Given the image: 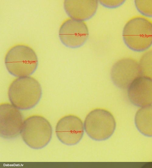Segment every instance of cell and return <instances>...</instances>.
<instances>
[{
	"label": "cell",
	"instance_id": "obj_1",
	"mask_svg": "<svg viewBox=\"0 0 152 168\" xmlns=\"http://www.w3.org/2000/svg\"><path fill=\"white\" fill-rule=\"evenodd\" d=\"M42 90L38 82L32 77H19L10 85L8 97L12 104L19 109L26 110L34 107L41 98Z\"/></svg>",
	"mask_w": 152,
	"mask_h": 168
},
{
	"label": "cell",
	"instance_id": "obj_2",
	"mask_svg": "<svg viewBox=\"0 0 152 168\" xmlns=\"http://www.w3.org/2000/svg\"><path fill=\"white\" fill-rule=\"evenodd\" d=\"M122 36L130 49L137 52L146 50L152 45V21L142 16L133 17L125 25Z\"/></svg>",
	"mask_w": 152,
	"mask_h": 168
},
{
	"label": "cell",
	"instance_id": "obj_3",
	"mask_svg": "<svg viewBox=\"0 0 152 168\" xmlns=\"http://www.w3.org/2000/svg\"><path fill=\"white\" fill-rule=\"evenodd\" d=\"M5 64L10 74L19 77L32 74L37 68L38 60L36 53L30 47L19 45L12 47L7 52Z\"/></svg>",
	"mask_w": 152,
	"mask_h": 168
},
{
	"label": "cell",
	"instance_id": "obj_4",
	"mask_svg": "<svg viewBox=\"0 0 152 168\" xmlns=\"http://www.w3.org/2000/svg\"><path fill=\"white\" fill-rule=\"evenodd\" d=\"M20 133L25 143L34 149H42L50 141L52 127L44 117L38 115L30 116L23 122Z\"/></svg>",
	"mask_w": 152,
	"mask_h": 168
},
{
	"label": "cell",
	"instance_id": "obj_5",
	"mask_svg": "<svg viewBox=\"0 0 152 168\" xmlns=\"http://www.w3.org/2000/svg\"><path fill=\"white\" fill-rule=\"evenodd\" d=\"M84 126L86 133L91 138L102 141L112 136L116 128V122L110 112L104 109L97 108L87 115Z\"/></svg>",
	"mask_w": 152,
	"mask_h": 168
},
{
	"label": "cell",
	"instance_id": "obj_6",
	"mask_svg": "<svg viewBox=\"0 0 152 168\" xmlns=\"http://www.w3.org/2000/svg\"><path fill=\"white\" fill-rule=\"evenodd\" d=\"M12 104L2 103L0 106V134L7 139H14L20 133L23 123L22 115Z\"/></svg>",
	"mask_w": 152,
	"mask_h": 168
},
{
	"label": "cell",
	"instance_id": "obj_7",
	"mask_svg": "<svg viewBox=\"0 0 152 168\" xmlns=\"http://www.w3.org/2000/svg\"><path fill=\"white\" fill-rule=\"evenodd\" d=\"M83 124L81 119L69 115L61 118L57 122L55 133L58 139L63 143L73 145L78 143L84 133Z\"/></svg>",
	"mask_w": 152,
	"mask_h": 168
},
{
	"label": "cell",
	"instance_id": "obj_8",
	"mask_svg": "<svg viewBox=\"0 0 152 168\" xmlns=\"http://www.w3.org/2000/svg\"><path fill=\"white\" fill-rule=\"evenodd\" d=\"M59 35L62 43L72 48L83 45L89 35L88 27L83 21L72 18L65 21L60 26Z\"/></svg>",
	"mask_w": 152,
	"mask_h": 168
},
{
	"label": "cell",
	"instance_id": "obj_9",
	"mask_svg": "<svg viewBox=\"0 0 152 168\" xmlns=\"http://www.w3.org/2000/svg\"><path fill=\"white\" fill-rule=\"evenodd\" d=\"M141 76L139 63L130 58L122 59L113 65L111 76L114 84L119 88H128L133 81Z\"/></svg>",
	"mask_w": 152,
	"mask_h": 168
},
{
	"label": "cell",
	"instance_id": "obj_10",
	"mask_svg": "<svg viewBox=\"0 0 152 168\" xmlns=\"http://www.w3.org/2000/svg\"><path fill=\"white\" fill-rule=\"evenodd\" d=\"M127 95L131 103L138 107L152 104V79L140 76L135 79L128 87Z\"/></svg>",
	"mask_w": 152,
	"mask_h": 168
},
{
	"label": "cell",
	"instance_id": "obj_11",
	"mask_svg": "<svg viewBox=\"0 0 152 168\" xmlns=\"http://www.w3.org/2000/svg\"><path fill=\"white\" fill-rule=\"evenodd\" d=\"M98 6L97 0H65L64 9L71 18L83 21L95 14Z\"/></svg>",
	"mask_w": 152,
	"mask_h": 168
},
{
	"label": "cell",
	"instance_id": "obj_12",
	"mask_svg": "<svg viewBox=\"0 0 152 168\" xmlns=\"http://www.w3.org/2000/svg\"><path fill=\"white\" fill-rule=\"evenodd\" d=\"M135 123L141 133L147 136L152 137V105L142 107L137 110Z\"/></svg>",
	"mask_w": 152,
	"mask_h": 168
},
{
	"label": "cell",
	"instance_id": "obj_13",
	"mask_svg": "<svg viewBox=\"0 0 152 168\" xmlns=\"http://www.w3.org/2000/svg\"><path fill=\"white\" fill-rule=\"evenodd\" d=\"M138 63L141 76L152 79V49L142 55Z\"/></svg>",
	"mask_w": 152,
	"mask_h": 168
},
{
	"label": "cell",
	"instance_id": "obj_14",
	"mask_svg": "<svg viewBox=\"0 0 152 168\" xmlns=\"http://www.w3.org/2000/svg\"><path fill=\"white\" fill-rule=\"evenodd\" d=\"M134 3L140 13L146 16L152 17V0H136Z\"/></svg>",
	"mask_w": 152,
	"mask_h": 168
}]
</instances>
